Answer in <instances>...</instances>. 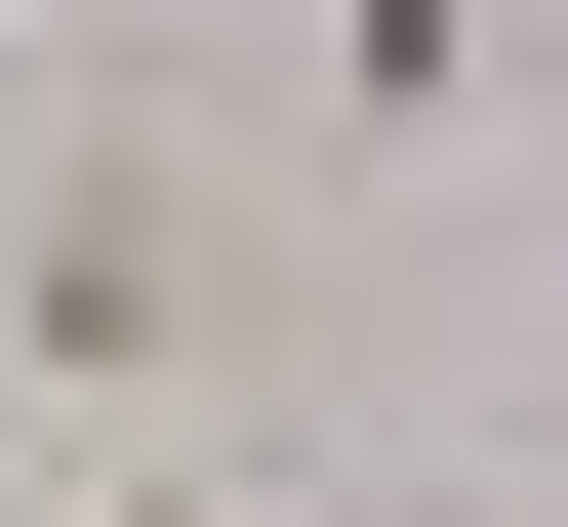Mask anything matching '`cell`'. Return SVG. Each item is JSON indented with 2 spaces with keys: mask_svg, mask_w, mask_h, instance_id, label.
<instances>
[{
  "mask_svg": "<svg viewBox=\"0 0 568 527\" xmlns=\"http://www.w3.org/2000/svg\"><path fill=\"white\" fill-rule=\"evenodd\" d=\"M487 82V0H325V122H447Z\"/></svg>",
  "mask_w": 568,
  "mask_h": 527,
  "instance_id": "2",
  "label": "cell"
},
{
  "mask_svg": "<svg viewBox=\"0 0 568 527\" xmlns=\"http://www.w3.org/2000/svg\"><path fill=\"white\" fill-rule=\"evenodd\" d=\"M0 365H41V406H203V365H284V244H244V203H163V163H41Z\"/></svg>",
  "mask_w": 568,
  "mask_h": 527,
  "instance_id": "1",
  "label": "cell"
}]
</instances>
